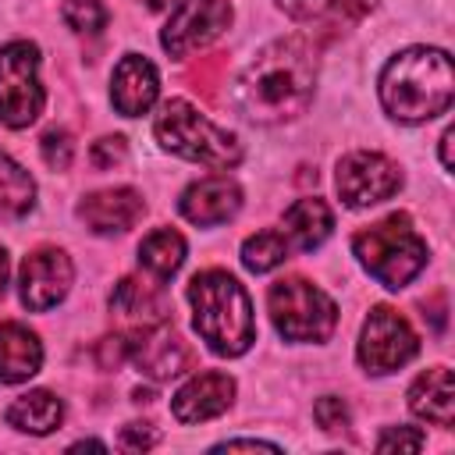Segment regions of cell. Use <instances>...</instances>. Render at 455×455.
<instances>
[{
	"mask_svg": "<svg viewBox=\"0 0 455 455\" xmlns=\"http://www.w3.org/2000/svg\"><path fill=\"white\" fill-rule=\"evenodd\" d=\"M178 210L188 224H199V228H213V224H224L231 220L238 210H242V188L231 181V178H203V181H192L181 199H178Z\"/></svg>",
	"mask_w": 455,
	"mask_h": 455,
	"instance_id": "14",
	"label": "cell"
},
{
	"mask_svg": "<svg viewBox=\"0 0 455 455\" xmlns=\"http://www.w3.org/2000/svg\"><path fill=\"white\" fill-rule=\"evenodd\" d=\"M231 402H235V380L220 370H206L174 391L171 412L178 423H206V419L228 412Z\"/></svg>",
	"mask_w": 455,
	"mask_h": 455,
	"instance_id": "12",
	"label": "cell"
},
{
	"mask_svg": "<svg viewBox=\"0 0 455 455\" xmlns=\"http://www.w3.org/2000/svg\"><path fill=\"white\" fill-rule=\"evenodd\" d=\"M270 320L284 341H327L338 323V306L306 277H281L267 291Z\"/></svg>",
	"mask_w": 455,
	"mask_h": 455,
	"instance_id": "6",
	"label": "cell"
},
{
	"mask_svg": "<svg viewBox=\"0 0 455 455\" xmlns=\"http://www.w3.org/2000/svg\"><path fill=\"white\" fill-rule=\"evenodd\" d=\"M455 100L451 57L437 46H409L380 71V103L395 121L419 124L444 114Z\"/></svg>",
	"mask_w": 455,
	"mask_h": 455,
	"instance_id": "2",
	"label": "cell"
},
{
	"mask_svg": "<svg viewBox=\"0 0 455 455\" xmlns=\"http://www.w3.org/2000/svg\"><path fill=\"white\" fill-rule=\"evenodd\" d=\"M423 444H427V437H423L416 427H387V430L377 437V451H391V448L419 451Z\"/></svg>",
	"mask_w": 455,
	"mask_h": 455,
	"instance_id": "30",
	"label": "cell"
},
{
	"mask_svg": "<svg viewBox=\"0 0 455 455\" xmlns=\"http://www.w3.org/2000/svg\"><path fill=\"white\" fill-rule=\"evenodd\" d=\"M228 25H231L228 0H178L160 32V46L171 57H188V53L210 46Z\"/></svg>",
	"mask_w": 455,
	"mask_h": 455,
	"instance_id": "9",
	"label": "cell"
},
{
	"mask_svg": "<svg viewBox=\"0 0 455 455\" xmlns=\"http://www.w3.org/2000/svg\"><path fill=\"white\" fill-rule=\"evenodd\" d=\"M238 448H249V451H277V444H267V441H224L213 451H238Z\"/></svg>",
	"mask_w": 455,
	"mask_h": 455,
	"instance_id": "33",
	"label": "cell"
},
{
	"mask_svg": "<svg viewBox=\"0 0 455 455\" xmlns=\"http://www.w3.org/2000/svg\"><path fill=\"white\" fill-rule=\"evenodd\" d=\"M316 53L306 39L288 36L263 46L235 82L238 110L256 124H281L313 103Z\"/></svg>",
	"mask_w": 455,
	"mask_h": 455,
	"instance_id": "1",
	"label": "cell"
},
{
	"mask_svg": "<svg viewBox=\"0 0 455 455\" xmlns=\"http://www.w3.org/2000/svg\"><path fill=\"white\" fill-rule=\"evenodd\" d=\"M43 366V345L39 334L25 323H0V384H21L36 377Z\"/></svg>",
	"mask_w": 455,
	"mask_h": 455,
	"instance_id": "18",
	"label": "cell"
},
{
	"mask_svg": "<svg viewBox=\"0 0 455 455\" xmlns=\"http://www.w3.org/2000/svg\"><path fill=\"white\" fill-rule=\"evenodd\" d=\"M139 263L156 277L167 281L171 274H178V267L185 263V238L174 228H156L142 238L139 245Z\"/></svg>",
	"mask_w": 455,
	"mask_h": 455,
	"instance_id": "22",
	"label": "cell"
},
{
	"mask_svg": "<svg viewBox=\"0 0 455 455\" xmlns=\"http://www.w3.org/2000/svg\"><path fill=\"white\" fill-rule=\"evenodd\" d=\"M39 85V46L14 39L0 46V121L7 128H28L43 114Z\"/></svg>",
	"mask_w": 455,
	"mask_h": 455,
	"instance_id": "7",
	"label": "cell"
},
{
	"mask_svg": "<svg viewBox=\"0 0 455 455\" xmlns=\"http://www.w3.org/2000/svg\"><path fill=\"white\" fill-rule=\"evenodd\" d=\"M192 323L210 352L217 355H242L256 341L252 302L245 288L228 270H203L188 281Z\"/></svg>",
	"mask_w": 455,
	"mask_h": 455,
	"instance_id": "3",
	"label": "cell"
},
{
	"mask_svg": "<svg viewBox=\"0 0 455 455\" xmlns=\"http://www.w3.org/2000/svg\"><path fill=\"white\" fill-rule=\"evenodd\" d=\"M82 448H92V451H103L107 444H103V441H75V444H71V451H82Z\"/></svg>",
	"mask_w": 455,
	"mask_h": 455,
	"instance_id": "36",
	"label": "cell"
},
{
	"mask_svg": "<svg viewBox=\"0 0 455 455\" xmlns=\"http://www.w3.org/2000/svg\"><path fill=\"white\" fill-rule=\"evenodd\" d=\"M352 249L370 277H377L384 288L398 291L405 288L423 267H427V242L412 228L409 213H391L370 228H363L352 238Z\"/></svg>",
	"mask_w": 455,
	"mask_h": 455,
	"instance_id": "4",
	"label": "cell"
},
{
	"mask_svg": "<svg viewBox=\"0 0 455 455\" xmlns=\"http://www.w3.org/2000/svg\"><path fill=\"white\" fill-rule=\"evenodd\" d=\"M75 281V267L68 259V252L60 249H36L25 256L21 274H18V291H21V306L32 313H46L53 309L68 288Z\"/></svg>",
	"mask_w": 455,
	"mask_h": 455,
	"instance_id": "11",
	"label": "cell"
},
{
	"mask_svg": "<svg viewBox=\"0 0 455 455\" xmlns=\"http://www.w3.org/2000/svg\"><path fill=\"white\" fill-rule=\"evenodd\" d=\"M132 359H135L139 373H146L153 380H171V377H178V373L188 370L192 352H188V345L171 327L156 323V327H146V334L135 338Z\"/></svg>",
	"mask_w": 455,
	"mask_h": 455,
	"instance_id": "16",
	"label": "cell"
},
{
	"mask_svg": "<svg viewBox=\"0 0 455 455\" xmlns=\"http://www.w3.org/2000/svg\"><path fill=\"white\" fill-rule=\"evenodd\" d=\"M451 139H455V128H444V135H441V167L444 171L455 167V160H451Z\"/></svg>",
	"mask_w": 455,
	"mask_h": 455,
	"instance_id": "34",
	"label": "cell"
},
{
	"mask_svg": "<svg viewBox=\"0 0 455 455\" xmlns=\"http://www.w3.org/2000/svg\"><path fill=\"white\" fill-rule=\"evenodd\" d=\"M132 348H135V338H121V334L117 338H103L100 341V366H107V370L114 366L117 370L132 355Z\"/></svg>",
	"mask_w": 455,
	"mask_h": 455,
	"instance_id": "32",
	"label": "cell"
},
{
	"mask_svg": "<svg viewBox=\"0 0 455 455\" xmlns=\"http://www.w3.org/2000/svg\"><path fill=\"white\" fill-rule=\"evenodd\" d=\"M110 309L135 323V327H156L167 320V299L156 284H142L139 277H124L110 291Z\"/></svg>",
	"mask_w": 455,
	"mask_h": 455,
	"instance_id": "20",
	"label": "cell"
},
{
	"mask_svg": "<svg viewBox=\"0 0 455 455\" xmlns=\"http://www.w3.org/2000/svg\"><path fill=\"white\" fill-rule=\"evenodd\" d=\"M124 156H128V146H124L121 135H103V139H96L92 149H89V160H92V167H100V171H110V167L121 164Z\"/></svg>",
	"mask_w": 455,
	"mask_h": 455,
	"instance_id": "29",
	"label": "cell"
},
{
	"mask_svg": "<svg viewBox=\"0 0 455 455\" xmlns=\"http://www.w3.org/2000/svg\"><path fill=\"white\" fill-rule=\"evenodd\" d=\"M43 149V160L50 171H68L71 167V156H75V142H71V132L68 128H50L39 142Z\"/></svg>",
	"mask_w": 455,
	"mask_h": 455,
	"instance_id": "27",
	"label": "cell"
},
{
	"mask_svg": "<svg viewBox=\"0 0 455 455\" xmlns=\"http://www.w3.org/2000/svg\"><path fill=\"white\" fill-rule=\"evenodd\" d=\"M284 259H288V238L281 231H274V228L256 231V235H249L242 242V263L252 274H267V270L281 267Z\"/></svg>",
	"mask_w": 455,
	"mask_h": 455,
	"instance_id": "25",
	"label": "cell"
},
{
	"mask_svg": "<svg viewBox=\"0 0 455 455\" xmlns=\"http://www.w3.org/2000/svg\"><path fill=\"white\" fill-rule=\"evenodd\" d=\"M313 416H316V423H320L327 434H338V430L348 427V405H345L338 395H323V398H316Z\"/></svg>",
	"mask_w": 455,
	"mask_h": 455,
	"instance_id": "28",
	"label": "cell"
},
{
	"mask_svg": "<svg viewBox=\"0 0 455 455\" xmlns=\"http://www.w3.org/2000/svg\"><path fill=\"white\" fill-rule=\"evenodd\" d=\"M409 409L412 416L434 423V427H451L455 419V384L448 366H430L409 384Z\"/></svg>",
	"mask_w": 455,
	"mask_h": 455,
	"instance_id": "17",
	"label": "cell"
},
{
	"mask_svg": "<svg viewBox=\"0 0 455 455\" xmlns=\"http://www.w3.org/2000/svg\"><path fill=\"white\" fill-rule=\"evenodd\" d=\"M4 291H7V252L0 249V299H4Z\"/></svg>",
	"mask_w": 455,
	"mask_h": 455,
	"instance_id": "35",
	"label": "cell"
},
{
	"mask_svg": "<svg viewBox=\"0 0 455 455\" xmlns=\"http://www.w3.org/2000/svg\"><path fill=\"white\" fill-rule=\"evenodd\" d=\"M60 14H64L68 28L85 32V36H96V32L107 25V7H103V0H64Z\"/></svg>",
	"mask_w": 455,
	"mask_h": 455,
	"instance_id": "26",
	"label": "cell"
},
{
	"mask_svg": "<svg viewBox=\"0 0 455 455\" xmlns=\"http://www.w3.org/2000/svg\"><path fill=\"white\" fill-rule=\"evenodd\" d=\"M142 4H146L149 11H167V7H174L178 0H142Z\"/></svg>",
	"mask_w": 455,
	"mask_h": 455,
	"instance_id": "37",
	"label": "cell"
},
{
	"mask_svg": "<svg viewBox=\"0 0 455 455\" xmlns=\"http://www.w3.org/2000/svg\"><path fill=\"white\" fill-rule=\"evenodd\" d=\"M416 352H419V338L409 327V320L391 306H373L363 323L359 348H355L359 366L380 377V373H395L398 366H405Z\"/></svg>",
	"mask_w": 455,
	"mask_h": 455,
	"instance_id": "8",
	"label": "cell"
},
{
	"mask_svg": "<svg viewBox=\"0 0 455 455\" xmlns=\"http://www.w3.org/2000/svg\"><path fill=\"white\" fill-rule=\"evenodd\" d=\"M153 135L164 149L192 160V164H203V167H235L242 160V146L231 132L217 128L213 121H206L188 100H167L160 103L156 110V121H153Z\"/></svg>",
	"mask_w": 455,
	"mask_h": 455,
	"instance_id": "5",
	"label": "cell"
},
{
	"mask_svg": "<svg viewBox=\"0 0 455 455\" xmlns=\"http://www.w3.org/2000/svg\"><path fill=\"white\" fill-rule=\"evenodd\" d=\"M4 419H7V427L21 430V434L43 437V434H53V430L60 427V419H64V402H60L53 391L36 387V391L14 398V402L7 405V412H4Z\"/></svg>",
	"mask_w": 455,
	"mask_h": 455,
	"instance_id": "21",
	"label": "cell"
},
{
	"mask_svg": "<svg viewBox=\"0 0 455 455\" xmlns=\"http://www.w3.org/2000/svg\"><path fill=\"white\" fill-rule=\"evenodd\" d=\"M156 92H160V75L156 68L139 57V53H124L114 68V78H110V103L117 114L124 117H139L146 114L153 103H156Z\"/></svg>",
	"mask_w": 455,
	"mask_h": 455,
	"instance_id": "15",
	"label": "cell"
},
{
	"mask_svg": "<svg viewBox=\"0 0 455 455\" xmlns=\"http://www.w3.org/2000/svg\"><path fill=\"white\" fill-rule=\"evenodd\" d=\"M334 181H338L341 203L352 206V210H363V206H373V203L395 196L402 188V171L384 153L355 149V153L341 156Z\"/></svg>",
	"mask_w": 455,
	"mask_h": 455,
	"instance_id": "10",
	"label": "cell"
},
{
	"mask_svg": "<svg viewBox=\"0 0 455 455\" xmlns=\"http://www.w3.org/2000/svg\"><path fill=\"white\" fill-rule=\"evenodd\" d=\"M160 441V434L153 430V423H128L124 430H121V448L124 451H149L153 444Z\"/></svg>",
	"mask_w": 455,
	"mask_h": 455,
	"instance_id": "31",
	"label": "cell"
},
{
	"mask_svg": "<svg viewBox=\"0 0 455 455\" xmlns=\"http://www.w3.org/2000/svg\"><path fill=\"white\" fill-rule=\"evenodd\" d=\"M281 228H284L281 235L288 238V245L309 252V249H316V245L327 242V235H331V228H334V213H331V206H327L323 199L306 196V199H295V203L284 210Z\"/></svg>",
	"mask_w": 455,
	"mask_h": 455,
	"instance_id": "19",
	"label": "cell"
},
{
	"mask_svg": "<svg viewBox=\"0 0 455 455\" xmlns=\"http://www.w3.org/2000/svg\"><path fill=\"white\" fill-rule=\"evenodd\" d=\"M36 206V181L32 174L14 164L7 153H0V213L4 217H21Z\"/></svg>",
	"mask_w": 455,
	"mask_h": 455,
	"instance_id": "24",
	"label": "cell"
},
{
	"mask_svg": "<svg viewBox=\"0 0 455 455\" xmlns=\"http://www.w3.org/2000/svg\"><path fill=\"white\" fill-rule=\"evenodd\" d=\"M142 213H146V203L128 185L100 188V192H92L78 203V220L96 235H121V231L135 228Z\"/></svg>",
	"mask_w": 455,
	"mask_h": 455,
	"instance_id": "13",
	"label": "cell"
},
{
	"mask_svg": "<svg viewBox=\"0 0 455 455\" xmlns=\"http://www.w3.org/2000/svg\"><path fill=\"white\" fill-rule=\"evenodd\" d=\"M295 21H355L370 14L380 0H277Z\"/></svg>",
	"mask_w": 455,
	"mask_h": 455,
	"instance_id": "23",
	"label": "cell"
}]
</instances>
